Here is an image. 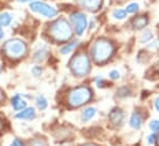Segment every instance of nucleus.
<instances>
[{
  "label": "nucleus",
  "instance_id": "nucleus-1",
  "mask_svg": "<svg viewBox=\"0 0 159 146\" xmlns=\"http://www.w3.org/2000/svg\"><path fill=\"white\" fill-rule=\"evenodd\" d=\"M115 53V45L106 38H99L91 47V57L98 64L107 62Z\"/></svg>",
  "mask_w": 159,
  "mask_h": 146
},
{
  "label": "nucleus",
  "instance_id": "nucleus-2",
  "mask_svg": "<svg viewBox=\"0 0 159 146\" xmlns=\"http://www.w3.org/2000/svg\"><path fill=\"white\" fill-rule=\"evenodd\" d=\"M48 32H49L51 37L57 42H67V41H69L72 38V33H73L70 24L63 17L56 20L49 26Z\"/></svg>",
  "mask_w": 159,
  "mask_h": 146
},
{
  "label": "nucleus",
  "instance_id": "nucleus-3",
  "mask_svg": "<svg viewBox=\"0 0 159 146\" xmlns=\"http://www.w3.org/2000/svg\"><path fill=\"white\" fill-rule=\"evenodd\" d=\"M93 98V91L88 86H78L69 91L68 93V103L72 107H80L86 105Z\"/></svg>",
  "mask_w": 159,
  "mask_h": 146
},
{
  "label": "nucleus",
  "instance_id": "nucleus-4",
  "mask_svg": "<svg viewBox=\"0 0 159 146\" xmlns=\"http://www.w3.org/2000/svg\"><path fill=\"white\" fill-rule=\"evenodd\" d=\"M4 53L10 59H20L27 54V45L24 41L19 38H12L5 42Z\"/></svg>",
  "mask_w": 159,
  "mask_h": 146
},
{
  "label": "nucleus",
  "instance_id": "nucleus-5",
  "mask_svg": "<svg viewBox=\"0 0 159 146\" xmlns=\"http://www.w3.org/2000/svg\"><path fill=\"white\" fill-rule=\"evenodd\" d=\"M69 68L72 70V73L74 74L78 77H83L86 76L88 74L90 73L91 67H90V59L86 54L80 53L77 54L72 58L70 63H69Z\"/></svg>",
  "mask_w": 159,
  "mask_h": 146
},
{
  "label": "nucleus",
  "instance_id": "nucleus-6",
  "mask_svg": "<svg viewBox=\"0 0 159 146\" xmlns=\"http://www.w3.org/2000/svg\"><path fill=\"white\" fill-rule=\"evenodd\" d=\"M30 10H32L36 14H40L46 19H53L58 15V10L54 6H52L47 2H43V1L35 0V1L30 2Z\"/></svg>",
  "mask_w": 159,
  "mask_h": 146
},
{
  "label": "nucleus",
  "instance_id": "nucleus-7",
  "mask_svg": "<svg viewBox=\"0 0 159 146\" xmlns=\"http://www.w3.org/2000/svg\"><path fill=\"white\" fill-rule=\"evenodd\" d=\"M69 24L72 25L74 32L77 33V36H83L86 27H88V20L85 14L80 12V11H75L72 12L69 15Z\"/></svg>",
  "mask_w": 159,
  "mask_h": 146
},
{
  "label": "nucleus",
  "instance_id": "nucleus-8",
  "mask_svg": "<svg viewBox=\"0 0 159 146\" xmlns=\"http://www.w3.org/2000/svg\"><path fill=\"white\" fill-rule=\"evenodd\" d=\"M77 2L83 9L88 10L90 12H95L101 7L102 0H77Z\"/></svg>",
  "mask_w": 159,
  "mask_h": 146
},
{
  "label": "nucleus",
  "instance_id": "nucleus-9",
  "mask_svg": "<svg viewBox=\"0 0 159 146\" xmlns=\"http://www.w3.org/2000/svg\"><path fill=\"white\" fill-rule=\"evenodd\" d=\"M148 17L146 15H141V16H136L133 20H132V26L134 30H143L144 27L148 26Z\"/></svg>",
  "mask_w": 159,
  "mask_h": 146
},
{
  "label": "nucleus",
  "instance_id": "nucleus-10",
  "mask_svg": "<svg viewBox=\"0 0 159 146\" xmlns=\"http://www.w3.org/2000/svg\"><path fill=\"white\" fill-rule=\"evenodd\" d=\"M36 117V112L35 110L31 107V108H25V110H20L16 115H15V118H17V119H25V120H31V119H34Z\"/></svg>",
  "mask_w": 159,
  "mask_h": 146
},
{
  "label": "nucleus",
  "instance_id": "nucleus-11",
  "mask_svg": "<svg viewBox=\"0 0 159 146\" xmlns=\"http://www.w3.org/2000/svg\"><path fill=\"white\" fill-rule=\"evenodd\" d=\"M11 105H12V108L15 110H22L26 108L27 103L26 101L20 96V95H15L12 98H11Z\"/></svg>",
  "mask_w": 159,
  "mask_h": 146
},
{
  "label": "nucleus",
  "instance_id": "nucleus-12",
  "mask_svg": "<svg viewBox=\"0 0 159 146\" xmlns=\"http://www.w3.org/2000/svg\"><path fill=\"white\" fill-rule=\"evenodd\" d=\"M110 120L115 124V125H119L123 122V112L120 110V108H114L110 113Z\"/></svg>",
  "mask_w": 159,
  "mask_h": 146
},
{
  "label": "nucleus",
  "instance_id": "nucleus-13",
  "mask_svg": "<svg viewBox=\"0 0 159 146\" xmlns=\"http://www.w3.org/2000/svg\"><path fill=\"white\" fill-rule=\"evenodd\" d=\"M47 54H48V47L46 44H41V47L37 48V50L34 54V59L36 62H42V60L46 59Z\"/></svg>",
  "mask_w": 159,
  "mask_h": 146
},
{
  "label": "nucleus",
  "instance_id": "nucleus-14",
  "mask_svg": "<svg viewBox=\"0 0 159 146\" xmlns=\"http://www.w3.org/2000/svg\"><path fill=\"white\" fill-rule=\"evenodd\" d=\"M129 124L133 129H139L141 125H142V117L138 112H133L132 115H131V119H129Z\"/></svg>",
  "mask_w": 159,
  "mask_h": 146
},
{
  "label": "nucleus",
  "instance_id": "nucleus-15",
  "mask_svg": "<svg viewBox=\"0 0 159 146\" xmlns=\"http://www.w3.org/2000/svg\"><path fill=\"white\" fill-rule=\"evenodd\" d=\"M96 114V110L94 107H88L81 112V120L83 122H89L90 119H93Z\"/></svg>",
  "mask_w": 159,
  "mask_h": 146
},
{
  "label": "nucleus",
  "instance_id": "nucleus-16",
  "mask_svg": "<svg viewBox=\"0 0 159 146\" xmlns=\"http://www.w3.org/2000/svg\"><path fill=\"white\" fill-rule=\"evenodd\" d=\"M12 21V15L9 12L0 14V27H7Z\"/></svg>",
  "mask_w": 159,
  "mask_h": 146
},
{
  "label": "nucleus",
  "instance_id": "nucleus-17",
  "mask_svg": "<svg viewBox=\"0 0 159 146\" xmlns=\"http://www.w3.org/2000/svg\"><path fill=\"white\" fill-rule=\"evenodd\" d=\"M77 45H78V41H72L70 43H68V44H66V45H63L61 48V53L62 54H69L70 52H73V49Z\"/></svg>",
  "mask_w": 159,
  "mask_h": 146
},
{
  "label": "nucleus",
  "instance_id": "nucleus-18",
  "mask_svg": "<svg viewBox=\"0 0 159 146\" xmlns=\"http://www.w3.org/2000/svg\"><path fill=\"white\" fill-rule=\"evenodd\" d=\"M127 14L128 12L125 9H116V10L112 11V17L115 20H125L127 17Z\"/></svg>",
  "mask_w": 159,
  "mask_h": 146
},
{
  "label": "nucleus",
  "instance_id": "nucleus-19",
  "mask_svg": "<svg viewBox=\"0 0 159 146\" xmlns=\"http://www.w3.org/2000/svg\"><path fill=\"white\" fill-rule=\"evenodd\" d=\"M36 105H37V107H39L41 110H43L47 108L48 102H47V100H46V97H44L43 95H39V96L36 97Z\"/></svg>",
  "mask_w": 159,
  "mask_h": 146
},
{
  "label": "nucleus",
  "instance_id": "nucleus-20",
  "mask_svg": "<svg viewBox=\"0 0 159 146\" xmlns=\"http://www.w3.org/2000/svg\"><path fill=\"white\" fill-rule=\"evenodd\" d=\"M29 146H48V145H47V141L43 138H35V139H32L29 143Z\"/></svg>",
  "mask_w": 159,
  "mask_h": 146
},
{
  "label": "nucleus",
  "instance_id": "nucleus-21",
  "mask_svg": "<svg viewBox=\"0 0 159 146\" xmlns=\"http://www.w3.org/2000/svg\"><path fill=\"white\" fill-rule=\"evenodd\" d=\"M126 10H127L128 14H136V12L139 10V5H138L137 2H131V4L127 5Z\"/></svg>",
  "mask_w": 159,
  "mask_h": 146
},
{
  "label": "nucleus",
  "instance_id": "nucleus-22",
  "mask_svg": "<svg viewBox=\"0 0 159 146\" xmlns=\"http://www.w3.org/2000/svg\"><path fill=\"white\" fill-rule=\"evenodd\" d=\"M152 39H153V33H152V31H146V32H143L142 37L139 38V41H141L142 43H147V42L152 41Z\"/></svg>",
  "mask_w": 159,
  "mask_h": 146
},
{
  "label": "nucleus",
  "instance_id": "nucleus-23",
  "mask_svg": "<svg viewBox=\"0 0 159 146\" xmlns=\"http://www.w3.org/2000/svg\"><path fill=\"white\" fill-rule=\"evenodd\" d=\"M149 128L153 130V131H158L159 130V120H152L149 123Z\"/></svg>",
  "mask_w": 159,
  "mask_h": 146
},
{
  "label": "nucleus",
  "instance_id": "nucleus-24",
  "mask_svg": "<svg viewBox=\"0 0 159 146\" xmlns=\"http://www.w3.org/2000/svg\"><path fill=\"white\" fill-rule=\"evenodd\" d=\"M31 71H32V75H34V76H36V77H37V76H40L41 74H42V68L39 67V65H36V67H34V68H32V70H31Z\"/></svg>",
  "mask_w": 159,
  "mask_h": 146
},
{
  "label": "nucleus",
  "instance_id": "nucleus-25",
  "mask_svg": "<svg viewBox=\"0 0 159 146\" xmlns=\"http://www.w3.org/2000/svg\"><path fill=\"white\" fill-rule=\"evenodd\" d=\"M156 140H157L156 134H151V135H148V138H147V141H148V144H149V145L154 144V141H156Z\"/></svg>",
  "mask_w": 159,
  "mask_h": 146
},
{
  "label": "nucleus",
  "instance_id": "nucleus-26",
  "mask_svg": "<svg viewBox=\"0 0 159 146\" xmlns=\"http://www.w3.org/2000/svg\"><path fill=\"white\" fill-rule=\"evenodd\" d=\"M109 75H110V77H111L112 80H117V79L120 77V73L117 71V70H112V71H110Z\"/></svg>",
  "mask_w": 159,
  "mask_h": 146
},
{
  "label": "nucleus",
  "instance_id": "nucleus-27",
  "mask_svg": "<svg viewBox=\"0 0 159 146\" xmlns=\"http://www.w3.org/2000/svg\"><path fill=\"white\" fill-rule=\"evenodd\" d=\"M10 146H24V144H22V141H21V140L15 139V140L11 143V145H10Z\"/></svg>",
  "mask_w": 159,
  "mask_h": 146
},
{
  "label": "nucleus",
  "instance_id": "nucleus-28",
  "mask_svg": "<svg viewBox=\"0 0 159 146\" xmlns=\"http://www.w3.org/2000/svg\"><path fill=\"white\" fill-rule=\"evenodd\" d=\"M154 107H156L157 110H159V97H157V98L154 100Z\"/></svg>",
  "mask_w": 159,
  "mask_h": 146
},
{
  "label": "nucleus",
  "instance_id": "nucleus-29",
  "mask_svg": "<svg viewBox=\"0 0 159 146\" xmlns=\"http://www.w3.org/2000/svg\"><path fill=\"white\" fill-rule=\"evenodd\" d=\"M4 101V92H2V90L0 88V103Z\"/></svg>",
  "mask_w": 159,
  "mask_h": 146
},
{
  "label": "nucleus",
  "instance_id": "nucleus-30",
  "mask_svg": "<svg viewBox=\"0 0 159 146\" xmlns=\"http://www.w3.org/2000/svg\"><path fill=\"white\" fill-rule=\"evenodd\" d=\"M2 123H4V122H2V119L0 118V130H2V129H4V127H5V124H2Z\"/></svg>",
  "mask_w": 159,
  "mask_h": 146
},
{
  "label": "nucleus",
  "instance_id": "nucleus-31",
  "mask_svg": "<svg viewBox=\"0 0 159 146\" xmlns=\"http://www.w3.org/2000/svg\"><path fill=\"white\" fill-rule=\"evenodd\" d=\"M19 2H32V1H35V0H17Z\"/></svg>",
  "mask_w": 159,
  "mask_h": 146
},
{
  "label": "nucleus",
  "instance_id": "nucleus-32",
  "mask_svg": "<svg viewBox=\"0 0 159 146\" xmlns=\"http://www.w3.org/2000/svg\"><path fill=\"white\" fill-rule=\"evenodd\" d=\"M2 37H4V31L1 30V27H0V41L2 39Z\"/></svg>",
  "mask_w": 159,
  "mask_h": 146
},
{
  "label": "nucleus",
  "instance_id": "nucleus-33",
  "mask_svg": "<svg viewBox=\"0 0 159 146\" xmlns=\"http://www.w3.org/2000/svg\"><path fill=\"white\" fill-rule=\"evenodd\" d=\"M81 146H98V145H95V144H85V145H81Z\"/></svg>",
  "mask_w": 159,
  "mask_h": 146
},
{
  "label": "nucleus",
  "instance_id": "nucleus-34",
  "mask_svg": "<svg viewBox=\"0 0 159 146\" xmlns=\"http://www.w3.org/2000/svg\"><path fill=\"white\" fill-rule=\"evenodd\" d=\"M157 144H158V146H159V136L157 138Z\"/></svg>",
  "mask_w": 159,
  "mask_h": 146
},
{
  "label": "nucleus",
  "instance_id": "nucleus-35",
  "mask_svg": "<svg viewBox=\"0 0 159 146\" xmlns=\"http://www.w3.org/2000/svg\"><path fill=\"white\" fill-rule=\"evenodd\" d=\"M0 73H1V69H0Z\"/></svg>",
  "mask_w": 159,
  "mask_h": 146
}]
</instances>
